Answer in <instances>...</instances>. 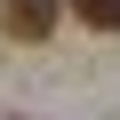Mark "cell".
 I'll return each instance as SVG.
<instances>
[{
	"label": "cell",
	"mask_w": 120,
	"mask_h": 120,
	"mask_svg": "<svg viewBox=\"0 0 120 120\" xmlns=\"http://www.w3.org/2000/svg\"><path fill=\"white\" fill-rule=\"evenodd\" d=\"M72 16L88 32H120V0H72Z\"/></svg>",
	"instance_id": "7a4b0ae2"
},
{
	"label": "cell",
	"mask_w": 120,
	"mask_h": 120,
	"mask_svg": "<svg viewBox=\"0 0 120 120\" xmlns=\"http://www.w3.org/2000/svg\"><path fill=\"white\" fill-rule=\"evenodd\" d=\"M56 16H64V0H0V32L24 40V48H40L56 32Z\"/></svg>",
	"instance_id": "6da1fadb"
}]
</instances>
